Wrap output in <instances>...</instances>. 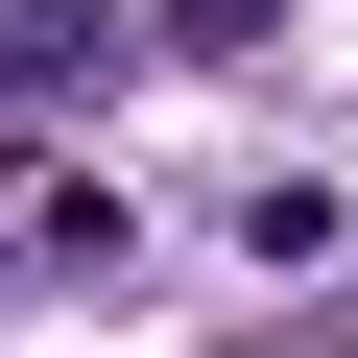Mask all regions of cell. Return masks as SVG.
<instances>
[{"label": "cell", "mask_w": 358, "mask_h": 358, "mask_svg": "<svg viewBox=\"0 0 358 358\" xmlns=\"http://www.w3.org/2000/svg\"><path fill=\"white\" fill-rule=\"evenodd\" d=\"M96 72H120V24H96V0H0V96H48V120H72Z\"/></svg>", "instance_id": "6da1fadb"}, {"label": "cell", "mask_w": 358, "mask_h": 358, "mask_svg": "<svg viewBox=\"0 0 358 358\" xmlns=\"http://www.w3.org/2000/svg\"><path fill=\"white\" fill-rule=\"evenodd\" d=\"M167 24H192V48H263V24H287V0H167Z\"/></svg>", "instance_id": "7a4b0ae2"}]
</instances>
